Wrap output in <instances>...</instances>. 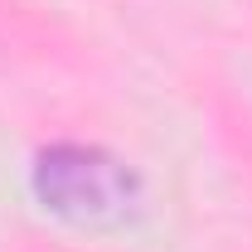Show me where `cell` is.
<instances>
[{
  "label": "cell",
  "mask_w": 252,
  "mask_h": 252,
  "mask_svg": "<svg viewBox=\"0 0 252 252\" xmlns=\"http://www.w3.org/2000/svg\"><path fill=\"white\" fill-rule=\"evenodd\" d=\"M34 199L73 228H126L146 209V185L122 156L102 151V146H78L63 141L49 146L34 160Z\"/></svg>",
  "instance_id": "obj_1"
}]
</instances>
